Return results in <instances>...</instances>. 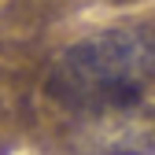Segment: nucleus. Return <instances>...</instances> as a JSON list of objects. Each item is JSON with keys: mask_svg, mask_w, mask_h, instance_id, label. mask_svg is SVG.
Listing matches in <instances>:
<instances>
[{"mask_svg": "<svg viewBox=\"0 0 155 155\" xmlns=\"http://www.w3.org/2000/svg\"><path fill=\"white\" fill-rule=\"evenodd\" d=\"M155 85V22H122L81 37L52 63L45 92L67 111H129Z\"/></svg>", "mask_w": 155, "mask_h": 155, "instance_id": "obj_1", "label": "nucleus"}]
</instances>
